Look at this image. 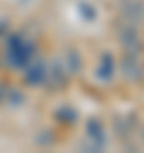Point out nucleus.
Wrapping results in <instances>:
<instances>
[{"mask_svg": "<svg viewBox=\"0 0 144 153\" xmlns=\"http://www.w3.org/2000/svg\"><path fill=\"white\" fill-rule=\"evenodd\" d=\"M36 55L34 41H29L24 33H12L7 38V62L14 69H24Z\"/></svg>", "mask_w": 144, "mask_h": 153, "instance_id": "f257e3e1", "label": "nucleus"}, {"mask_svg": "<svg viewBox=\"0 0 144 153\" xmlns=\"http://www.w3.org/2000/svg\"><path fill=\"white\" fill-rule=\"evenodd\" d=\"M106 127L98 117H89L86 120V127H84V141H82V148L84 151H103L106 148Z\"/></svg>", "mask_w": 144, "mask_h": 153, "instance_id": "f03ea898", "label": "nucleus"}, {"mask_svg": "<svg viewBox=\"0 0 144 153\" xmlns=\"http://www.w3.org/2000/svg\"><path fill=\"white\" fill-rule=\"evenodd\" d=\"M118 41L125 50H132V53H142L144 50V41L137 31V24H130V22H120L118 24Z\"/></svg>", "mask_w": 144, "mask_h": 153, "instance_id": "7ed1b4c3", "label": "nucleus"}, {"mask_svg": "<svg viewBox=\"0 0 144 153\" xmlns=\"http://www.w3.org/2000/svg\"><path fill=\"white\" fill-rule=\"evenodd\" d=\"M142 53H132L125 50V55L120 57V72L127 81H142L144 79V65H142Z\"/></svg>", "mask_w": 144, "mask_h": 153, "instance_id": "20e7f679", "label": "nucleus"}, {"mask_svg": "<svg viewBox=\"0 0 144 153\" xmlns=\"http://www.w3.org/2000/svg\"><path fill=\"white\" fill-rule=\"evenodd\" d=\"M118 10H120V19H125L130 24L144 22V0H120Z\"/></svg>", "mask_w": 144, "mask_h": 153, "instance_id": "39448f33", "label": "nucleus"}, {"mask_svg": "<svg viewBox=\"0 0 144 153\" xmlns=\"http://www.w3.org/2000/svg\"><path fill=\"white\" fill-rule=\"evenodd\" d=\"M46 74H48V65L41 57L38 60H31L24 67V84L26 86H43L46 84Z\"/></svg>", "mask_w": 144, "mask_h": 153, "instance_id": "423d86ee", "label": "nucleus"}, {"mask_svg": "<svg viewBox=\"0 0 144 153\" xmlns=\"http://www.w3.org/2000/svg\"><path fill=\"white\" fill-rule=\"evenodd\" d=\"M67 79H70V74H67V69H65L62 60H55V62L48 67L46 86H50V88H65V86H67Z\"/></svg>", "mask_w": 144, "mask_h": 153, "instance_id": "0eeeda50", "label": "nucleus"}, {"mask_svg": "<svg viewBox=\"0 0 144 153\" xmlns=\"http://www.w3.org/2000/svg\"><path fill=\"white\" fill-rule=\"evenodd\" d=\"M96 79L98 81H103V84H108L113 76H115V57H113V53H101V57H98V62H96Z\"/></svg>", "mask_w": 144, "mask_h": 153, "instance_id": "6e6552de", "label": "nucleus"}, {"mask_svg": "<svg viewBox=\"0 0 144 153\" xmlns=\"http://www.w3.org/2000/svg\"><path fill=\"white\" fill-rule=\"evenodd\" d=\"M113 127H115V131H118V136L122 139V141H127V136L134 131V127H137V117L134 115H115L113 117Z\"/></svg>", "mask_w": 144, "mask_h": 153, "instance_id": "1a4fd4ad", "label": "nucleus"}, {"mask_svg": "<svg viewBox=\"0 0 144 153\" xmlns=\"http://www.w3.org/2000/svg\"><path fill=\"white\" fill-rule=\"evenodd\" d=\"M53 120L60 122V124H74L79 120V112L72 108V105H60L53 110Z\"/></svg>", "mask_w": 144, "mask_h": 153, "instance_id": "9d476101", "label": "nucleus"}, {"mask_svg": "<svg viewBox=\"0 0 144 153\" xmlns=\"http://www.w3.org/2000/svg\"><path fill=\"white\" fill-rule=\"evenodd\" d=\"M62 65H65L67 74H79L82 72V57H79V53L74 48H70L65 53V57H62Z\"/></svg>", "mask_w": 144, "mask_h": 153, "instance_id": "9b49d317", "label": "nucleus"}, {"mask_svg": "<svg viewBox=\"0 0 144 153\" xmlns=\"http://www.w3.org/2000/svg\"><path fill=\"white\" fill-rule=\"evenodd\" d=\"M77 12H79V17H82L84 22H94V19L98 17L96 7H94V5H89V2H79V5H77Z\"/></svg>", "mask_w": 144, "mask_h": 153, "instance_id": "f8f14e48", "label": "nucleus"}, {"mask_svg": "<svg viewBox=\"0 0 144 153\" xmlns=\"http://www.w3.org/2000/svg\"><path fill=\"white\" fill-rule=\"evenodd\" d=\"M7 96V100L12 103V105H22L24 103V96H22V91H17V88H10V93H5Z\"/></svg>", "mask_w": 144, "mask_h": 153, "instance_id": "ddd939ff", "label": "nucleus"}, {"mask_svg": "<svg viewBox=\"0 0 144 153\" xmlns=\"http://www.w3.org/2000/svg\"><path fill=\"white\" fill-rule=\"evenodd\" d=\"M36 143H38V146H48V143H53V131L43 129V131L36 136Z\"/></svg>", "mask_w": 144, "mask_h": 153, "instance_id": "4468645a", "label": "nucleus"}, {"mask_svg": "<svg viewBox=\"0 0 144 153\" xmlns=\"http://www.w3.org/2000/svg\"><path fill=\"white\" fill-rule=\"evenodd\" d=\"M5 31H7V22H5V19H2V22H0V36H2V33H5Z\"/></svg>", "mask_w": 144, "mask_h": 153, "instance_id": "2eb2a0df", "label": "nucleus"}, {"mask_svg": "<svg viewBox=\"0 0 144 153\" xmlns=\"http://www.w3.org/2000/svg\"><path fill=\"white\" fill-rule=\"evenodd\" d=\"M2 91H5V88H2V86H0V100H2V98H5V93H2Z\"/></svg>", "mask_w": 144, "mask_h": 153, "instance_id": "dca6fc26", "label": "nucleus"}, {"mask_svg": "<svg viewBox=\"0 0 144 153\" xmlns=\"http://www.w3.org/2000/svg\"><path fill=\"white\" fill-rule=\"evenodd\" d=\"M142 139H144V131H142Z\"/></svg>", "mask_w": 144, "mask_h": 153, "instance_id": "f3484780", "label": "nucleus"}]
</instances>
